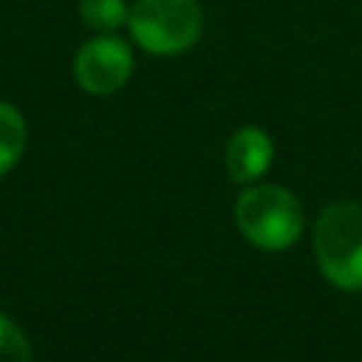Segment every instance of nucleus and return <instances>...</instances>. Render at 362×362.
Listing matches in <instances>:
<instances>
[{
  "label": "nucleus",
  "mask_w": 362,
  "mask_h": 362,
  "mask_svg": "<svg viewBox=\"0 0 362 362\" xmlns=\"http://www.w3.org/2000/svg\"><path fill=\"white\" fill-rule=\"evenodd\" d=\"M127 25L144 51L170 57L198 42L204 14L198 0H136Z\"/></svg>",
  "instance_id": "nucleus-3"
},
{
  "label": "nucleus",
  "mask_w": 362,
  "mask_h": 362,
  "mask_svg": "<svg viewBox=\"0 0 362 362\" xmlns=\"http://www.w3.org/2000/svg\"><path fill=\"white\" fill-rule=\"evenodd\" d=\"M235 221L249 243L269 252L291 246L303 232V209L297 198L274 184L249 187L238 198Z\"/></svg>",
  "instance_id": "nucleus-2"
},
{
  "label": "nucleus",
  "mask_w": 362,
  "mask_h": 362,
  "mask_svg": "<svg viewBox=\"0 0 362 362\" xmlns=\"http://www.w3.org/2000/svg\"><path fill=\"white\" fill-rule=\"evenodd\" d=\"M79 17L88 28L110 34L127 23L130 8L124 6V0H79Z\"/></svg>",
  "instance_id": "nucleus-7"
},
{
  "label": "nucleus",
  "mask_w": 362,
  "mask_h": 362,
  "mask_svg": "<svg viewBox=\"0 0 362 362\" xmlns=\"http://www.w3.org/2000/svg\"><path fill=\"white\" fill-rule=\"evenodd\" d=\"M23 147H25V122H23V113L14 105L0 102V175L8 173L20 161Z\"/></svg>",
  "instance_id": "nucleus-6"
},
{
  "label": "nucleus",
  "mask_w": 362,
  "mask_h": 362,
  "mask_svg": "<svg viewBox=\"0 0 362 362\" xmlns=\"http://www.w3.org/2000/svg\"><path fill=\"white\" fill-rule=\"evenodd\" d=\"M274 156V144L260 127H240L226 141V173L238 184H249L260 178Z\"/></svg>",
  "instance_id": "nucleus-5"
},
{
  "label": "nucleus",
  "mask_w": 362,
  "mask_h": 362,
  "mask_svg": "<svg viewBox=\"0 0 362 362\" xmlns=\"http://www.w3.org/2000/svg\"><path fill=\"white\" fill-rule=\"evenodd\" d=\"M133 74V54L124 40L99 34L88 40L74 57V76L82 90L93 96H107L119 90Z\"/></svg>",
  "instance_id": "nucleus-4"
},
{
  "label": "nucleus",
  "mask_w": 362,
  "mask_h": 362,
  "mask_svg": "<svg viewBox=\"0 0 362 362\" xmlns=\"http://www.w3.org/2000/svg\"><path fill=\"white\" fill-rule=\"evenodd\" d=\"M314 255L322 274L339 288H362V204L325 206L314 226Z\"/></svg>",
  "instance_id": "nucleus-1"
},
{
  "label": "nucleus",
  "mask_w": 362,
  "mask_h": 362,
  "mask_svg": "<svg viewBox=\"0 0 362 362\" xmlns=\"http://www.w3.org/2000/svg\"><path fill=\"white\" fill-rule=\"evenodd\" d=\"M0 362H34L25 334L6 314H0Z\"/></svg>",
  "instance_id": "nucleus-8"
}]
</instances>
